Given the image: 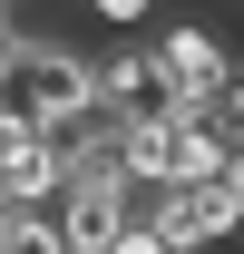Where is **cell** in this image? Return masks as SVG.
<instances>
[{
	"label": "cell",
	"instance_id": "6da1fadb",
	"mask_svg": "<svg viewBox=\"0 0 244 254\" xmlns=\"http://www.w3.org/2000/svg\"><path fill=\"white\" fill-rule=\"evenodd\" d=\"M98 98V68L68 49V39H30V30H0V118H30L59 127Z\"/></svg>",
	"mask_w": 244,
	"mask_h": 254
},
{
	"label": "cell",
	"instance_id": "7a4b0ae2",
	"mask_svg": "<svg viewBox=\"0 0 244 254\" xmlns=\"http://www.w3.org/2000/svg\"><path fill=\"white\" fill-rule=\"evenodd\" d=\"M166 78H176L185 108H225L235 98V39L215 30V20H166Z\"/></svg>",
	"mask_w": 244,
	"mask_h": 254
},
{
	"label": "cell",
	"instance_id": "3957f363",
	"mask_svg": "<svg viewBox=\"0 0 244 254\" xmlns=\"http://www.w3.org/2000/svg\"><path fill=\"white\" fill-rule=\"evenodd\" d=\"M49 215H59L68 254H108L127 235V176H88V166H68L59 195H49Z\"/></svg>",
	"mask_w": 244,
	"mask_h": 254
},
{
	"label": "cell",
	"instance_id": "277c9868",
	"mask_svg": "<svg viewBox=\"0 0 244 254\" xmlns=\"http://www.w3.org/2000/svg\"><path fill=\"white\" fill-rule=\"evenodd\" d=\"M98 98H108L127 127H137V118H176V108H185L156 39H137V49H118V59H98Z\"/></svg>",
	"mask_w": 244,
	"mask_h": 254
},
{
	"label": "cell",
	"instance_id": "5b68a950",
	"mask_svg": "<svg viewBox=\"0 0 244 254\" xmlns=\"http://www.w3.org/2000/svg\"><path fill=\"white\" fill-rule=\"evenodd\" d=\"M0 254H68L49 205H0Z\"/></svg>",
	"mask_w": 244,
	"mask_h": 254
},
{
	"label": "cell",
	"instance_id": "8992f818",
	"mask_svg": "<svg viewBox=\"0 0 244 254\" xmlns=\"http://www.w3.org/2000/svg\"><path fill=\"white\" fill-rule=\"evenodd\" d=\"M78 10H88V20H108V30H147L166 0H78Z\"/></svg>",
	"mask_w": 244,
	"mask_h": 254
},
{
	"label": "cell",
	"instance_id": "52a82bcc",
	"mask_svg": "<svg viewBox=\"0 0 244 254\" xmlns=\"http://www.w3.org/2000/svg\"><path fill=\"white\" fill-rule=\"evenodd\" d=\"M0 10H20V0H0Z\"/></svg>",
	"mask_w": 244,
	"mask_h": 254
},
{
	"label": "cell",
	"instance_id": "ba28073f",
	"mask_svg": "<svg viewBox=\"0 0 244 254\" xmlns=\"http://www.w3.org/2000/svg\"><path fill=\"white\" fill-rule=\"evenodd\" d=\"M0 30H10V10H0Z\"/></svg>",
	"mask_w": 244,
	"mask_h": 254
}]
</instances>
